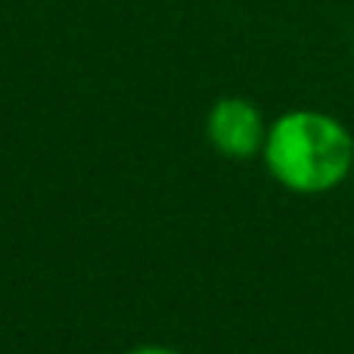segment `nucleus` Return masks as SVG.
Wrapping results in <instances>:
<instances>
[{"mask_svg": "<svg viewBox=\"0 0 354 354\" xmlns=\"http://www.w3.org/2000/svg\"><path fill=\"white\" fill-rule=\"evenodd\" d=\"M261 162L286 193L326 196L354 177V134L333 112L286 109L268 124Z\"/></svg>", "mask_w": 354, "mask_h": 354, "instance_id": "obj_1", "label": "nucleus"}, {"mask_svg": "<svg viewBox=\"0 0 354 354\" xmlns=\"http://www.w3.org/2000/svg\"><path fill=\"white\" fill-rule=\"evenodd\" d=\"M268 118L261 106L249 97H221L212 103L205 115V140L218 156L233 162H245L261 156L268 140Z\"/></svg>", "mask_w": 354, "mask_h": 354, "instance_id": "obj_2", "label": "nucleus"}, {"mask_svg": "<svg viewBox=\"0 0 354 354\" xmlns=\"http://www.w3.org/2000/svg\"><path fill=\"white\" fill-rule=\"evenodd\" d=\"M128 354H183L171 348V345H159V342H149V345H137V348H131Z\"/></svg>", "mask_w": 354, "mask_h": 354, "instance_id": "obj_3", "label": "nucleus"}]
</instances>
